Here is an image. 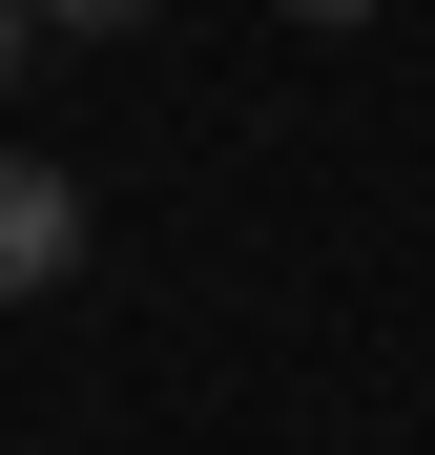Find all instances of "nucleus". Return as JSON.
<instances>
[{
	"mask_svg": "<svg viewBox=\"0 0 435 455\" xmlns=\"http://www.w3.org/2000/svg\"><path fill=\"white\" fill-rule=\"evenodd\" d=\"M62 269H84V187H62V166H21V145H0V311H42Z\"/></svg>",
	"mask_w": 435,
	"mask_h": 455,
	"instance_id": "1",
	"label": "nucleus"
},
{
	"mask_svg": "<svg viewBox=\"0 0 435 455\" xmlns=\"http://www.w3.org/2000/svg\"><path fill=\"white\" fill-rule=\"evenodd\" d=\"M270 21H311V42H352V21H374V0H270Z\"/></svg>",
	"mask_w": 435,
	"mask_h": 455,
	"instance_id": "2",
	"label": "nucleus"
},
{
	"mask_svg": "<svg viewBox=\"0 0 435 455\" xmlns=\"http://www.w3.org/2000/svg\"><path fill=\"white\" fill-rule=\"evenodd\" d=\"M21 21H84V42H104V21H145V0H21Z\"/></svg>",
	"mask_w": 435,
	"mask_h": 455,
	"instance_id": "3",
	"label": "nucleus"
},
{
	"mask_svg": "<svg viewBox=\"0 0 435 455\" xmlns=\"http://www.w3.org/2000/svg\"><path fill=\"white\" fill-rule=\"evenodd\" d=\"M21 42H42V21H21V0H0V84H21Z\"/></svg>",
	"mask_w": 435,
	"mask_h": 455,
	"instance_id": "4",
	"label": "nucleus"
}]
</instances>
